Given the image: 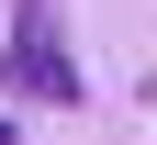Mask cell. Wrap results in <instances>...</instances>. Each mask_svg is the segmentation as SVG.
<instances>
[{
  "label": "cell",
  "instance_id": "6da1fadb",
  "mask_svg": "<svg viewBox=\"0 0 157 145\" xmlns=\"http://www.w3.org/2000/svg\"><path fill=\"white\" fill-rule=\"evenodd\" d=\"M0 89L11 100H78V67H67V45H56V0H23V11H11Z\"/></svg>",
  "mask_w": 157,
  "mask_h": 145
},
{
  "label": "cell",
  "instance_id": "7a4b0ae2",
  "mask_svg": "<svg viewBox=\"0 0 157 145\" xmlns=\"http://www.w3.org/2000/svg\"><path fill=\"white\" fill-rule=\"evenodd\" d=\"M0 145H11V123H0Z\"/></svg>",
  "mask_w": 157,
  "mask_h": 145
}]
</instances>
